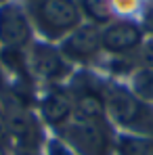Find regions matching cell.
<instances>
[{"label": "cell", "instance_id": "cell-15", "mask_svg": "<svg viewBox=\"0 0 153 155\" xmlns=\"http://www.w3.org/2000/svg\"><path fill=\"white\" fill-rule=\"evenodd\" d=\"M44 155H76L59 136H55V138H48L46 143H44Z\"/></svg>", "mask_w": 153, "mask_h": 155}, {"label": "cell", "instance_id": "cell-14", "mask_svg": "<svg viewBox=\"0 0 153 155\" xmlns=\"http://www.w3.org/2000/svg\"><path fill=\"white\" fill-rule=\"evenodd\" d=\"M136 61L143 69H153V40H147L138 46L136 51Z\"/></svg>", "mask_w": 153, "mask_h": 155}, {"label": "cell", "instance_id": "cell-8", "mask_svg": "<svg viewBox=\"0 0 153 155\" xmlns=\"http://www.w3.org/2000/svg\"><path fill=\"white\" fill-rule=\"evenodd\" d=\"M59 51L69 63H90L101 48V27L95 23H82L61 40Z\"/></svg>", "mask_w": 153, "mask_h": 155}, {"label": "cell", "instance_id": "cell-4", "mask_svg": "<svg viewBox=\"0 0 153 155\" xmlns=\"http://www.w3.org/2000/svg\"><path fill=\"white\" fill-rule=\"evenodd\" d=\"M6 113V122L15 140V151H38L46 140L42 136V128L38 117L23 103L11 99L2 105Z\"/></svg>", "mask_w": 153, "mask_h": 155}, {"label": "cell", "instance_id": "cell-10", "mask_svg": "<svg viewBox=\"0 0 153 155\" xmlns=\"http://www.w3.org/2000/svg\"><path fill=\"white\" fill-rule=\"evenodd\" d=\"M74 115L72 92L63 84H52L40 99V117L52 130L63 128Z\"/></svg>", "mask_w": 153, "mask_h": 155}, {"label": "cell", "instance_id": "cell-7", "mask_svg": "<svg viewBox=\"0 0 153 155\" xmlns=\"http://www.w3.org/2000/svg\"><path fill=\"white\" fill-rule=\"evenodd\" d=\"M32 19L15 2L0 4V46L4 51H23L34 40Z\"/></svg>", "mask_w": 153, "mask_h": 155}, {"label": "cell", "instance_id": "cell-1", "mask_svg": "<svg viewBox=\"0 0 153 155\" xmlns=\"http://www.w3.org/2000/svg\"><path fill=\"white\" fill-rule=\"evenodd\" d=\"M105 109L107 120L122 128L124 134L153 138V105L141 99L132 88L124 84H107Z\"/></svg>", "mask_w": 153, "mask_h": 155}, {"label": "cell", "instance_id": "cell-3", "mask_svg": "<svg viewBox=\"0 0 153 155\" xmlns=\"http://www.w3.org/2000/svg\"><path fill=\"white\" fill-rule=\"evenodd\" d=\"M29 19L44 40H63L82 25V11L76 0H32Z\"/></svg>", "mask_w": 153, "mask_h": 155}, {"label": "cell", "instance_id": "cell-2", "mask_svg": "<svg viewBox=\"0 0 153 155\" xmlns=\"http://www.w3.org/2000/svg\"><path fill=\"white\" fill-rule=\"evenodd\" d=\"M59 138L76 155H115L118 134L113 124L105 120H80L72 117L57 130Z\"/></svg>", "mask_w": 153, "mask_h": 155}, {"label": "cell", "instance_id": "cell-6", "mask_svg": "<svg viewBox=\"0 0 153 155\" xmlns=\"http://www.w3.org/2000/svg\"><path fill=\"white\" fill-rule=\"evenodd\" d=\"M72 92L74 115L80 120H105V86L90 74H78L74 76L72 84L67 86Z\"/></svg>", "mask_w": 153, "mask_h": 155}, {"label": "cell", "instance_id": "cell-16", "mask_svg": "<svg viewBox=\"0 0 153 155\" xmlns=\"http://www.w3.org/2000/svg\"><path fill=\"white\" fill-rule=\"evenodd\" d=\"M143 29L153 34V4L145 11V15H143Z\"/></svg>", "mask_w": 153, "mask_h": 155}, {"label": "cell", "instance_id": "cell-11", "mask_svg": "<svg viewBox=\"0 0 153 155\" xmlns=\"http://www.w3.org/2000/svg\"><path fill=\"white\" fill-rule=\"evenodd\" d=\"M80 11L92 19L95 25L99 23H109L111 21V6H109V0H82L80 2Z\"/></svg>", "mask_w": 153, "mask_h": 155}, {"label": "cell", "instance_id": "cell-19", "mask_svg": "<svg viewBox=\"0 0 153 155\" xmlns=\"http://www.w3.org/2000/svg\"><path fill=\"white\" fill-rule=\"evenodd\" d=\"M2 2H4V0H0V4H2Z\"/></svg>", "mask_w": 153, "mask_h": 155}, {"label": "cell", "instance_id": "cell-9", "mask_svg": "<svg viewBox=\"0 0 153 155\" xmlns=\"http://www.w3.org/2000/svg\"><path fill=\"white\" fill-rule=\"evenodd\" d=\"M141 44H143V27L130 19L109 21L101 29V48L109 54L124 57L138 51Z\"/></svg>", "mask_w": 153, "mask_h": 155}, {"label": "cell", "instance_id": "cell-13", "mask_svg": "<svg viewBox=\"0 0 153 155\" xmlns=\"http://www.w3.org/2000/svg\"><path fill=\"white\" fill-rule=\"evenodd\" d=\"M11 153H15V140H13V134H11L8 122H6L4 107L0 105V155H11Z\"/></svg>", "mask_w": 153, "mask_h": 155}, {"label": "cell", "instance_id": "cell-18", "mask_svg": "<svg viewBox=\"0 0 153 155\" xmlns=\"http://www.w3.org/2000/svg\"><path fill=\"white\" fill-rule=\"evenodd\" d=\"M145 155H153V147H151V149H149V151H147Z\"/></svg>", "mask_w": 153, "mask_h": 155}, {"label": "cell", "instance_id": "cell-5", "mask_svg": "<svg viewBox=\"0 0 153 155\" xmlns=\"http://www.w3.org/2000/svg\"><path fill=\"white\" fill-rule=\"evenodd\" d=\"M25 61L29 74L48 82V86L61 84L72 76V63L59 48H55L48 42H32Z\"/></svg>", "mask_w": 153, "mask_h": 155}, {"label": "cell", "instance_id": "cell-12", "mask_svg": "<svg viewBox=\"0 0 153 155\" xmlns=\"http://www.w3.org/2000/svg\"><path fill=\"white\" fill-rule=\"evenodd\" d=\"M141 99L153 103V69H141L132 78V86H130Z\"/></svg>", "mask_w": 153, "mask_h": 155}, {"label": "cell", "instance_id": "cell-17", "mask_svg": "<svg viewBox=\"0 0 153 155\" xmlns=\"http://www.w3.org/2000/svg\"><path fill=\"white\" fill-rule=\"evenodd\" d=\"M15 155H42L40 151H15Z\"/></svg>", "mask_w": 153, "mask_h": 155}]
</instances>
